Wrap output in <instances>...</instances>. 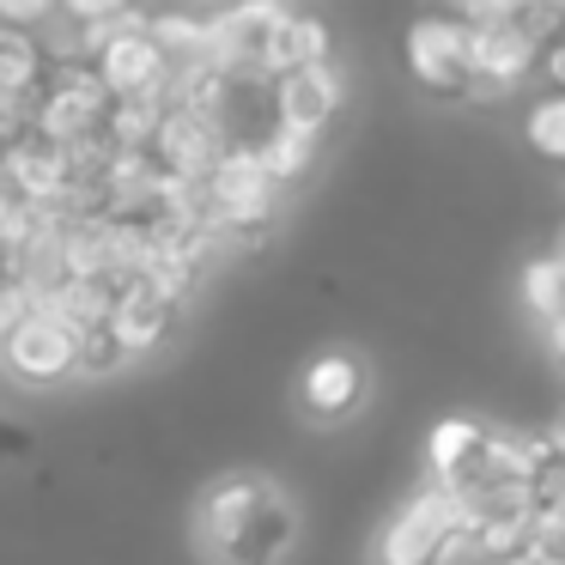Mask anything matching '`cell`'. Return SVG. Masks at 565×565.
I'll list each match as a JSON object with an SVG mask.
<instances>
[{"mask_svg": "<svg viewBox=\"0 0 565 565\" xmlns=\"http://www.w3.org/2000/svg\"><path fill=\"white\" fill-rule=\"evenodd\" d=\"M298 535L286 492L262 475H225L201 492V541L220 565H280Z\"/></svg>", "mask_w": 565, "mask_h": 565, "instance_id": "6da1fadb", "label": "cell"}, {"mask_svg": "<svg viewBox=\"0 0 565 565\" xmlns=\"http://www.w3.org/2000/svg\"><path fill=\"white\" fill-rule=\"evenodd\" d=\"M462 547H468L462 504H456V492L431 475V487H419L414 499L383 523L377 547H371V565H450Z\"/></svg>", "mask_w": 565, "mask_h": 565, "instance_id": "7a4b0ae2", "label": "cell"}, {"mask_svg": "<svg viewBox=\"0 0 565 565\" xmlns=\"http://www.w3.org/2000/svg\"><path fill=\"white\" fill-rule=\"evenodd\" d=\"M110 104H116V92L104 86L98 62H55L50 79L38 86V98H31V128L62 140V147H74V140L104 135Z\"/></svg>", "mask_w": 565, "mask_h": 565, "instance_id": "3957f363", "label": "cell"}, {"mask_svg": "<svg viewBox=\"0 0 565 565\" xmlns=\"http://www.w3.org/2000/svg\"><path fill=\"white\" fill-rule=\"evenodd\" d=\"M559 31V13L535 7L523 19H492L475 25V98H504L511 86H523L529 74H541V43Z\"/></svg>", "mask_w": 565, "mask_h": 565, "instance_id": "277c9868", "label": "cell"}, {"mask_svg": "<svg viewBox=\"0 0 565 565\" xmlns=\"http://www.w3.org/2000/svg\"><path fill=\"white\" fill-rule=\"evenodd\" d=\"M207 195H213V225L232 244H256L274 225V207H280V183H274L268 164L256 159V147H244V140H232L220 171L207 177Z\"/></svg>", "mask_w": 565, "mask_h": 565, "instance_id": "5b68a950", "label": "cell"}, {"mask_svg": "<svg viewBox=\"0 0 565 565\" xmlns=\"http://www.w3.org/2000/svg\"><path fill=\"white\" fill-rule=\"evenodd\" d=\"M407 79L438 104L475 98V25L444 13L419 19L407 31Z\"/></svg>", "mask_w": 565, "mask_h": 565, "instance_id": "8992f818", "label": "cell"}, {"mask_svg": "<svg viewBox=\"0 0 565 565\" xmlns=\"http://www.w3.org/2000/svg\"><path fill=\"white\" fill-rule=\"evenodd\" d=\"M0 359H7V371H13L19 383L50 390V383H62V377L79 371V329L62 317V310L38 305L0 334Z\"/></svg>", "mask_w": 565, "mask_h": 565, "instance_id": "52a82bcc", "label": "cell"}, {"mask_svg": "<svg viewBox=\"0 0 565 565\" xmlns=\"http://www.w3.org/2000/svg\"><path fill=\"white\" fill-rule=\"evenodd\" d=\"M292 13L286 0H237L232 13L213 19V62L237 79V86H262L274 74L268 50H274V31L280 19Z\"/></svg>", "mask_w": 565, "mask_h": 565, "instance_id": "ba28073f", "label": "cell"}, {"mask_svg": "<svg viewBox=\"0 0 565 565\" xmlns=\"http://www.w3.org/2000/svg\"><path fill=\"white\" fill-rule=\"evenodd\" d=\"M152 164L164 177H213L220 159L232 152V135H225L220 116L207 110H189V104H171L159 122V140H152Z\"/></svg>", "mask_w": 565, "mask_h": 565, "instance_id": "9c48e42d", "label": "cell"}, {"mask_svg": "<svg viewBox=\"0 0 565 565\" xmlns=\"http://www.w3.org/2000/svg\"><path fill=\"white\" fill-rule=\"evenodd\" d=\"M492 444H499V431L480 419H438L426 438L431 475L450 492H492Z\"/></svg>", "mask_w": 565, "mask_h": 565, "instance_id": "30bf717a", "label": "cell"}, {"mask_svg": "<svg viewBox=\"0 0 565 565\" xmlns=\"http://www.w3.org/2000/svg\"><path fill=\"white\" fill-rule=\"evenodd\" d=\"M359 402H365V365H359L353 353H322V359H310L305 377H298V407H305L317 426L353 419Z\"/></svg>", "mask_w": 565, "mask_h": 565, "instance_id": "8fae6325", "label": "cell"}, {"mask_svg": "<svg viewBox=\"0 0 565 565\" xmlns=\"http://www.w3.org/2000/svg\"><path fill=\"white\" fill-rule=\"evenodd\" d=\"M183 317V298H171L164 286H152L147 274H128L116 292V334L128 341V353H152Z\"/></svg>", "mask_w": 565, "mask_h": 565, "instance_id": "7c38bea8", "label": "cell"}, {"mask_svg": "<svg viewBox=\"0 0 565 565\" xmlns=\"http://www.w3.org/2000/svg\"><path fill=\"white\" fill-rule=\"evenodd\" d=\"M274 110H280V122H298V128H310V135H322L329 116L341 110V74H334L329 62L274 74Z\"/></svg>", "mask_w": 565, "mask_h": 565, "instance_id": "4fadbf2b", "label": "cell"}, {"mask_svg": "<svg viewBox=\"0 0 565 565\" xmlns=\"http://www.w3.org/2000/svg\"><path fill=\"white\" fill-rule=\"evenodd\" d=\"M50 50L31 38V25H0V98H38L50 79Z\"/></svg>", "mask_w": 565, "mask_h": 565, "instance_id": "5bb4252c", "label": "cell"}, {"mask_svg": "<svg viewBox=\"0 0 565 565\" xmlns=\"http://www.w3.org/2000/svg\"><path fill=\"white\" fill-rule=\"evenodd\" d=\"M244 147H256V159L268 164V177L280 189L298 183V177L310 171V159H317V135H310V128H298V122H274L268 135L244 140Z\"/></svg>", "mask_w": 565, "mask_h": 565, "instance_id": "9a60e30c", "label": "cell"}, {"mask_svg": "<svg viewBox=\"0 0 565 565\" xmlns=\"http://www.w3.org/2000/svg\"><path fill=\"white\" fill-rule=\"evenodd\" d=\"M310 62H329V25L310 13H286L280 31H274L268 67L274 74H292V67H310Z\"/></svg>", "mask_w": 565, "mask_h": 565, "instance_id": "2e32d148", "label": "cell"}, {"mask_svg": "<svg viewBox=\"0 0 565 565\" xmlns=\"http://www.w3.org/2000/svg\"><path fill=\"white\" fill-rule=\"evenodd\" d=\"M523 305L535 310L541 322L565 317V256L553 249V256H535L523 268Z\"/></svg>", "mask_w": 565, "mask_h": 565, "instance_id": "e0dca14e", "label": "cell"}, {"mask_svg": "<svg viewBox=\"0 0 565 565\" xmlns=\"http://www.w3.org/2000/svg\"><path fill=\"white\" fill-rule=\"evenodd\" d=\"M128 341L116 334V317H104V322H86L79 329V371H92V377H104V371H116V365H128Z\"/></svg>", "mask_w": 565, "mask_h": 565, "instance_id": "ac0fdd59", "label": "cell"}, {"mask_svg": "<svg viewBox=\"0 0 565 565\" xmlns=\"http://www.w3.org/2000/svg\"><path fill=\"white\" fill-rule=\"evenodd\" d=\"M529 147L541 159H565V92H547V98L529 110Z\"/></svg>", "mask_w": 565, "mask_h": 565, "instance_id": "d6986e66", "label": "cell"}, {"mask_svg": "<svg viewBox=\"0 0 565 565\" xmlns=\"http://www.w3.org/2000/svg\"><path fill=\"white\" fill-rule=\"evenodd\" d=\"M456 19H468V25H492V19H523L535 13V7H547V0H444Z\"/></svg>", "mask_w": 565, "mask_h": 565, "instance_id": "ffe728a7", "label": "cell"}, {"mask_svg": "<svg viewBox=\"0 0 565 565\" xmlns=\"http://www.w3.org/2000/svg\"><path fill=\"white\" fill-rule=\"evenodd\" d=\"M74 25H110V19L128 13V0H62Z\"/></svg>", "mask_w": 565, "mask_h": 565, "instance_id": "44dd1931", "label": "cell"}, {"mask_svg": "<svg viewBox=\"0 0 565 565\" xmlns=\"http://www.w3.org/2000/svg\"><path fill=\"white\" fill-rule=\"evenodd\" d=\"M62 0H0V25H43Z\"/></svg>", "mask_w": 565, "mask_h": 565, "instance_id": "7402d4cb", "label": "cell"}, {"mask_svg": "<svg viewBox=\"0 0 565 565\" xmlns=\"http://www.w3.org/2000/svg\"><path fill=\"white\" fill-rule=\"evenodd\" d=\"M541 74L553 79V92H565V25L541 43Z\"/></svg>", "mask_w": 565, "mask_h": 565, "instance_id": "603a6c76", "label": "cell"}, {"mask_svg": "<svg viewBox=\"0 0 565 565\" xmlns=\"http://www.w3.org/2000/svg\"><path fill=\"white\" fill-rule=\"evenodd\" d=\"M487 565H559V559H547V553L523 547V553H504V559H487Z\"/></svg>", "mask_w": 565, "mask_h": 565, "instance_id": "cb8c5ba5", "label": "cell"}, {"mask_svg": "<svg viewBox=\"0 0 565 565\" xmlns=\"http://www.w3.org/2000/svg\"><path fill=\"white\" fill-rule=\"evenodd\" d=\"M559 256H565V237H559Z\"/></svg>", "mask_w": 565, "mask_h": 565, "instance_id": "d4e9b609", "label": "cell"}]
</instances>
